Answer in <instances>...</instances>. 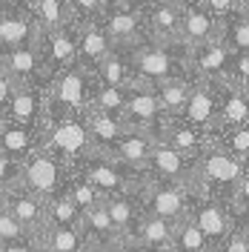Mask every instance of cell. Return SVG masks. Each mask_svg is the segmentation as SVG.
<instances>
[{"label": "cell", "mask_w": 249, "mask_h": 252, "mask_svg": "<svg viewBox=\"0 0 249 252\" xmlns=\"http://www.w3.org/2000/svg\"><path fill=\"white\" fill-rule=\"evenodd\" d=\"M86 252H103V250H86Z\"/></svg>", "instance_id": "cell-54"}, {"label": "cell", "mask_w": 249, "mask_h": 252, "mask_svg": "<svg viewBox=\"0 0 249 252\" xmlns=\"http://www.w3.org/2000/svg\"><path fill=\"white\" fill-rule=\"evenodd\" d=\"M0 252H40V250L31 238H23V241H15V244H3Z\"/></svg>", "instance_id": "cell-47"}, {"label": "cell", "mask_w": 249, "mask_h": 252, "mask_svg": "<svg viewBox=\"0 0 249 252\" xmlns=\"http://www.w3.org/2000/svg\"><path fill=\"white\" fill-rule=\"evenodd\" d=\"M172 238H175V223L166 218H157L152 212H143L135 223V232H132V241L143 244L152 252H169Z\"/></svg>", "instance_id": "cell-27"}, {"label": "cell", "mask_w": 249, "mask_h": 252, "mask_svg": "<svg viewBox=\"0 0 249 252\" xmlns=\"http://www.w3.org/2000/svg\"><path fill=\"white\" fill-rule=\"evenodd\" d=\"M143 6H184L187 0H140Z\"/></svg>", "instance_id": "cell-50"}, {"label": "cell", "mask_w": 249, "mask_h": 252, "mask_svg": "<svg viewBox=\"0 0 249 252\" xmlns=\"http://www.w3.org/2000/svg\"><path fill=\"white\" fill-rule=\"evenodd\" d=\"M72 169H78L103 198H106V195L132 192V189H138L140 181L146 178V175H138V172H132V169H126V166H121L115 158L97 155V152H92L86 160H80L78 166H72Z\"/></svg>", "instance_id": "cell-6"}, {"label": "cell", "mask_w": 249, "mask_h": 252, "mask_svg": "<svg viewBox=\"0 0 249 252\" xmlns=\"http://www.w3.org/2000/svg\"><path fill=\"white\" fill-rule=\"evenodd\" d=\"M189 215L198 223V229L203 232V238L209 241L212 250H218L220 244L229 238V232L235 229V212H232V206H229V201L215 198V195L195 198Z\"/></svg>", "instance_id": "cell-8"}, {"label": "cell", "mask_w": 249, "mask_h": 252, "mask_svg": "<svg viewBox=\"0 0 249 252\" xmlns=\"http://www.w3.org/2000/svg\"><path fill=\"white\" fill-rule=\"evenodd\" d=\"M218 252H249V238L241 232V229H232L229 238L218 247Z\"/></svg>", "instance_id": "cell-45"}, {"label": "cell", "mask_w": 249, "mask_h": 252, "mask_svg": "<svg viewBox=\"0 0 249 252\" xmlns=\"http://www.w3.org/2000/svg\"><path fill=\"white\" fill-rule=\"evenodd\" d=\"M235 229H241V232L249 238V209H244V212H235Z\"/></svg>", "instance_id": "cell-49"}, {"label": "cell", "mask_w": 249, "mask_h": 252, "mask_svg": "<svg viewBox=\"0 0 249 252\" xmlns=\"http://www.w3.org/2000/svg\"><path fill=\"white\" fill-rule=\"evenodd\" d=\"M6 209V195H3V189H0V212Z\"/></svg>", "instance_id": "cell-53"}, {"label": "cell", "mask_w": 249, "mask_h": 252, "mask_svg": "<svg viewBox=\"0 0 249 252\" xmlns=\"http://www.w3.org/2000/svg\"><path fill=\"white\" fill-rule=\"evenodd\" d=\"M232 55L235 52L220 37L203 43V46L189 49V75L192 78H206V80H220L229 69Z\"/></svg>", "instance_id": "cell-18"}, {"label": "cell", "mask_w": 249, "mask_h": 252, "mask_svg": "<svg viewBox=\"0 0 249 252\" xmlns=\"http://www.w3.org/2000/svg\"><path fill=\"white\" fill-rule=\"evenodd\" d=\"M34 46L40 52V63H43L46 78L58 75L69 66H78V23L55 32H40Z\"/></svg>", "instance_id": "cell-9"}, {"label": "cell", "mask_w": 249, "mask_h": 252, "mask_svg": "<svg viewBox=\"0 0 249 252\" xmlns=\"http://www.w3.org/2000/svg\"><path fill=\"white\" fill-rule=\"evenodd\" d=\"M0 72L9 75L12 80H17V83L46 78L37 46H20V49H12V52H3L0 55Z\"/></svg>", "instance_id": "cell-26"}, {"label": "cell", "mask_w": 249, "mask_h": 252, "mask_svg": "<svg viewBox=\"0 0 249 252\" xmlns=\"http://www.w3.org/2000/svg\"><path fill=\"white\" fill-rule=\"evenodd\" d=\"M146 40L152 43H181V6H143Z\"/></svg>", "instance_id": "cell-22"}, {"label": "cell", "mask_w": 249, "mask_h": 252, "mask_svg": "<svg viewBox=\"0 0 249 252\" xmlns=\"http://www.w3.org/2000/svg\"><path fill=\"white\" fill-rule=\"evenodd\" d=\"M40 141L49 152L61 158L66 166H78L80 160L94 152L89 126L83 115H69V118H46L40 126Z\"/></svg>", "instance_id": "cell-3"}, {"label": "cell", "mask_w": 249, "mask_h": 252, "mask_svg": "<svg viewBox=\"0 0 249 252\" xmlns=\"http://www.w3.org/2000/svg\"><path fill=\"white\" fill-rule=\"evenodd\" d=\"M209 241L203 238L198 229V223L192 220V215L181 218L175 223V238H172V252H209Z\"/></svg>", "instance_id": "cell-33"}, {"label": "cell", "mask_w": 249, "mask_h": 252, "mask_svg": "<svg viewBox=\"0 0 249 252\" xmlns=\"http://www.w3.org/2000/svg\"><path fill=\"white\" fill-rule=\"evenodd\" d=\"M181 121L201 132H215L218 126V80L192 78V92H189L187 109Z\"/></svg>", "instance_id": "cell-13"}, {"label": "cell", "mask_w": 249, "mask_h": 252, "mask_svg": "<svg viewBox=\"0 0 249 252\" xmlns=\"http://www.w3.org/2000/svg\"><path fill=\"white\" fill-rule=\"evenodd\" d=\"M220 40L232 52H249V17L229 15L220 20Z\"/></svg>", "instance_id": "cell-37"}, {"label": "cell", "mask_w": 249, "mask_h": 252, "mask_svg": "<svg viewBox=\"0 0 249 252\" xmlns=\"http://www.w3.org/2000/svg\"><path fill=\"white\" fill-rule=\"evenodd\" d=\"M247 166H249V163H247Z\"/></svg>", "instance_id": "cell-56"}, {"label": "cell", "mask_w": 249, "mask_h": 252, "mask_svg": "<svg viewBox=\"0 0 249 252\" xmlns=\"http://www.w3.org/2000/svg\"><path fill=\"white\" fill-rule=\"evenodd\" d=\"M3 195H6V212L29 232V238H37L49 226L46 223V201L43 198H37L34 192H29L20 184L9 187Z\"/></svg>", "instance_id": "cell-15"}, {"label": "cell", "mask_w": 249, "mask_h": 252, "mask_svg": "<svg viewBox=\"0 0 249 252\" xmlns=\"http://www.w3.org/2000/svg\"><path fill=\"white\" fill-rule=\"evenodd\" d=\"M69 172H72V166H66L55 152H49L46 146H37L31 155L20 160V187H26L37 198L49 201L66 189Z\"/></svg>", "instance_id": "cell-4"}, {"label": "cell", "mask_w": 249, "mask_h": 252, "mask_svg": "<svg viewBox=\"0 0 249 252\" xmlns=\"http://www.w3.org/2000/svg\"><path fill=\"white\" fill-rule=\"evenodd\" d=\"M152 146H155V138L149 132H140V129H126L121 135V141L115 143L112 155L121 166L132 169L138 175H146V166H149V155H152Z\"/></svg>", "instance_id": "cell-20"}, {"label": "cell", "mask_w": 249, "mask_h": 252, "mask_svg": "<svg viewBox=\"0 0 249 252\" xmlns=\"http://www.w3.org/2000/svg\"><path fill=\"white\" fill-rule=\"evenodd\" d=\"M72 12H75V20L83 23V20H100V15L109 9V0H69Z\"/></svg>", "instance_id": "cell-40"}, {"label": "cell", "mask_w": 249, "mask_h": 252, "mask_svg": "<svg viewBox=\"0 0 249 252\" xmlns=\"http://www.w3.org/2000/svg\"><path fill=\"white\" fill-rule=\"evenodd\" d=\"M146 175L155 178V181H166V184H181L189 187L192 178H195V160L187 155H181L178 149H172L169 143L155 141L152 146V155H149V166Z\"/></svg>", "instance_id": "cell-14"}, {"label": "cell", "mask_w": 249, "mask_h": 252, "mask_svg": "<svg viewBox=\"0 0 249 252\" xmlns=\"http://www.w3.org/2000/svg\"><path fill=\"white\" fill-rule=\"evenodd\" d=\"M212 135H215V143L223 152L238 158L241 163H249V124L235 126V129H220V132H212Z\"/></svg>", "instance_id": "cell-35"}, {"label": "cell", "mask_w": 249, "mask_h": 252, "mask_svg": "<svg viewBox=\"0 0 249 252\" xmlns=\"http://www.w3.org/2000/svg\"><path fill=\"white\" fill-rule=\"evenodd\" d=\"M40 252H86L89 241L83 235L80 223L72 226H46L37 238H31Z\"/></svg>", "instance_id": "cell-29"}, {"label": "cell", "mask_w": 249, "mask_h": 252, "mask_svg": "<svg viewBox=\"0 0 249 252\" xmlns=\"http://www.w3.org/2000/svg\"><path fill=\"white\" fill-rule=\"evenodd\" d=\"M20 184V160L0 152V189L6 192L9 187Z\"/></svg>", "instance_id": "cell-42"}, {"label": "cell", "mask_w": 249, "mask_h": 252, "mask_svg": "<svg viewBox=\"0 0 249 252\" xmlns=\"http://www.w3.org/2000/svg\"><path fill=\"white\" fill-rule=\"evenodd\" d=\"M100 26L106 29L115 49H132L146 40V23H143V3L135 6H109L100 15Z\"/></svg>", "instance_id": "cell-10"}, {"label": "cell", "mask_w": 249, "mask_h": 252, "mask_svg": "<svg viewBox=\"0 0 249 252\" xmlns=\"http://www.w3.org/2000/svg\"><path fill=\"white\" fill-rule=\"evenodd\" d=\"M140 0H109V6H135Z\"/></svg>", "instance_id": "cell-51"}, {"label": "cell", "mask_w": 249, "mask_h": 252, "mask_svg": "<svg viewBox=\"0 0 249 252\" xmlns=\"http://www.w3.org/2000/svg\"><path fill=\"white\" fill-rule=\"evenodd\" d=\"M29 12H31V17H34V23H37L40 32H55V29L78 23L72 6H69V0H31Z\"/></svg>", "instance_id": "cell-30"}, {"label": "cell", "mask_w": 249, "mask_h": 252, "mask_svg": "<svg viewBox=\"0 0 249 252\" xmlns=\"http://www.w3.org/2000/svg\"><path fill=\"white\" fill-rule=\"evenodd\" d=\"M115 46H112L106 29L100 26V20H83L78 23V66L94 72L103 58H109Z\"/></svg>", "instance_id": "cell-19"}, {"label": "cell", "mask_w": 249, "mask_h": 252, "mask_svg": "<svg viewBox=\"0 0 249 252\" xmlns=\"http://www.w3.org/2000/svg\"><path fill=\"white\" fill-rule=\"evenodd\" d=\"M157 141L169 143L172 149H178L181 155L195 160L203 149L215 146V135L212 132H201V129L189 126L187 121H181V118H166L163 126H160V132H157Z\"/></svg>", "instance_id": "cell-17"}, {"label": "cell", "mask_w": 249, "mask_h": 252, "mask_svg": "<svg viewBox=\"0 0 249 252\" xmlns=\"http://www.w3.org/2000/svg\"><path fill=\"white\" fill-rule=\"evenodd\" d=\"M215 37H220V17L212 15L201 0H187L181 6V43L195 49Z\"/></svg>", "instance_id": "cell-16"}, {"label": "cell", "mask_w": 249, "mask_h": 252, "mask_svg": "<svg viewBox=\"0 0 249 252\" xmlns=\"http://www.w3.org/2000/svg\"><path fill=\"white\" fill-rule=\"evenodd\" d=\"M124 52L126 63H129V72L132 80L140 83H163L169 78H192L189 75V46L184 43H152V40H143L132 49H121Z\"/></svg>", "instance_id": "cell-1"}, {"label": "cell", "mask_w": 249, "mask_h": 252, "mask_svg": "<svg viewBox=\"0 0 249 252\" xmlns=\"http://www.w3.org/2000/svg\"><path fill=\"white\" fill-rule=\"evenodd\" d=\"M69 198H72V204L78 206V212H86V209H92L94 204H100L103 201V195L97 192V189L78 172V169H72L69 172V181H66V189H63Z\"/></svg>", "instance_id": "cell-34"}, {"label": "cell", "mask_w": 249, "mask_h": 252, "mask_svg": "<svg viewBox=\"0 0 249 252\" xmlns=\"http://www.w3.org/2000/svg\"><path fill=\"white\" fill-rule=\"evenodd\" d=\"M23 238H29V232L17 223L6 209L0 212V247L3 244H15V241H23Z\"/></svg>", "instance_id": "cell-41"}, {"label": "cell", "mask_w": 249, "mask_h": 252, "mask_svg": "<svg viewBox=\"0 0 249 252\" xmlns=\"http://www.w3.org/2000/svg\"><path fill=\"white\" fill-rule=\"evenodd\" d=\"M249 124V89L235 86L229 80H218V126L220 129H235V126Z\"/></svg>", "instance_id": "cell-21"}, {"label": "cell", "mask_w": 249, "mask_h": 252, "mask_svg": "<svg viewBox=\"0 0 249 252\" xmlns=\"http://www.w3.org/2000/svg\"><path fill=\"white\" fill-rule=\"evenodd\" d=\"M138 198L143 212H152L157 218H166L172 223H178L181 218H187L192 209V195L187 187L181 184H166V181H155V178H143L138 187Z\"/></svg>", "instance_id": "cell-5"}, {"label": "cell", "mask_w": 249, "mask_h": 252, "mask_svg": "<svg viewBox=\"0 0 249 252\" xmlns=\"http://www.w3.org/2000/svg\"><path fill=\"white\" fill-rule=\"evenodd\" d=\"M126 103V89L121 86H106V83H97L94 80V89H92V106L89 109H97L103 115H112V118H121Z\"/></svg>", "instance_id": "cell-36"}, {"label": "cell", "mask_w": 249, "mask_h": 252, "mask_svg": "<svg viewBox=\"0 0 249 252\" xmlns=\"http://www.w3.org/2000/svg\"><path fill=\"white\" fill-rule=\"evenodd\" d=\"M201 3L215 17H220V20H223V17H229V15H235V12H238V6H241V0H201Z\"/></svg>", "instance_id": "cell-44"}, {"label": "cell", "mask_w": 249, "mask_h": 252, "mask_svg": "<svg viewBox=\"0 0 249 252\" xmlns=\"http://www.w3.org/2000/svg\"><path fill=\"white\" fill-rule=\"evenodd\" d=\"M0 3H9V6H29L31 0H0Z\"/></svg>", "instance_id": "cell-52"}, {"label": "cell", "mask_w": 249, "mask_h": 252, "mask_svg": "<svg viewBox=\"0 0 249 252\" xmlns=\"http://www.w3.org/2000/svg\"><path fill=\"white\" fill-rule=\"evenodd\" d=\"M0 118L23 126H43V121H46V78L17 83L15 94Z\"/></svg>", "instance_id": "cell-11"}, {"label": "cell", "mask_w": 249, "mask_h": 252, "mask_svg": "<svg viewBox=\"0 0 249 252\" xmlns=\"http://www.w3.org/2000/svg\"><path fill=\"white\" fill-rule=\"evenodd\" d=\"M103 206H106V215H109L112 226L118 229V235L129 241L132 232H135V223L143 215V206H140L138 189L132 192H121V195H106L103 198Z\"/></svg>", "instance_id": "cell-24"}, {"label": "cell", "mask_w": 249, "mask_h": 252, "mask_svg": "<svg viewBox=\"0 0 249 252\" xmlns=\"http://www.w3.org/2000/svg\"><path fill=\"white\" fill-rule=\"evenodd\" d=\"M40 29L31 17L29 6H9L0 3V55L20 46H34Z\"/></svg>", "instance_id": "cell-12"}, {"label": "cell", "mask_w": 249, "mask_h": 252, "mask_svg": "<svg viewBox=\"0 0 249 252\" xmlns=\"http://www.w3.org/2000/svg\"><path fill=\"white\" fill-rule=\"evenodd\" d=\"M86 126H89V138H92V146L97 155H112L115 143L121 141V135L126 132V126L121 118H112V115H103L97 109H89L86 115Z\"/></svg>", "instance_id": "cell-28"}, {"label": "cell", "mask_w": 249, "mask_h": 252, "mask_svg": "<svg viewBox=\"0 0 249 252\" xmlns=\"http://www.w3.org/2000/svg\"><path fill=\"white\" fill-rule=\"evenodd\" d=\"M80 229H83V235L89 241V250L115 252V247L124 241V238L118 235V229L112 226L103 201L94 204L92 209H86V212H80Z\"/></svg>", "instance_id": "cell-23"}, {"label": "cell", "mask_w": 249, "mask_h": 252, "mask_svg": "<svg viewBox=\"0 0 249 252\" xmlns=\"http://www.w3.org/2000/svg\"><path fill=\"white\" fill-rule=\"evenodd\" d=\"M37 146H43L40 126H23V124H12V121L0 118V152L3 155L15 158V160H23Z\"/></svg>", "instance_id": "cell-25"}, {"label": "cell", "mask_w": 249, "mask_h": 252, "mask_svg": "<svg viewBox=\"0 0 249 252\" xmlns=\"http://www.w3.org/2000/svg\"><path fill=\"white\" fill-rule=\"evenodd\" d=\"M223 80L249 89V52H235L232 61H229V69H226V75H223Z\"/></svg>", "instance_id": "cell-39"}, {"label": "cell", "mask_w": 249, "mask_h": 252, "mask_svg": "<svg viewBox=\"0 0 249 252\" xmlns=\"http://www.w3.org/2000/svg\"><path fill=\"white\" fill-rule=\"evenodd\" d=\"M169 252H172V250H169Z\"/></svg>", "instance_id": "cell-57"}, {"label": "cell", "mask_w": 249, "mask_h": 252, "mask_svg": "<svg viewBox=\"0 0 249 252\" xmlns=\"http://www.w3.org/2000/svg\"><path fill=\"white\" fill-rule=\"evenodd\" d=\"M229 206H232V212H244V209H249V166L244 169V175H241L238 184H235L232 198H229Z\"/></svg>", "instance_id": "cell-43"}, {"label": "cell", "mask_w": 249, "mask_h": 252, "mask_svg": "<svg viewBox=\"0 0 249 252\" xmlns=\"http://www.w3.org/2000/svg\"><path fill=\"white\" fill-rule=\"evenodd\" d=\"M209 252H218V250H209Z\"/></svg>", "instance_id": "cell-55"}, {"label": "cell", "mask_w": 249, "mask_h": 252, "mask_svg": "<svg viewBox=\"0 0 249 252\" xmlns=\"http://www.w3.org/2000/svg\"><path fill=\"white\" fill-rule=\"evenodd\" d=\"M94 72L83 66H69L46 78V118L86 115L92 106Z\"/></svg>", "instance_id": "cell-2"}, {"label": "cell", "mask_w": 249, "mask_h": 252, "mask_svg": "<svg viewBox=\"0 0 249 252\" xmlns=\"http://www.w3.org/2000/svg\"><path fill=\"white\" fill-rule=\"evenodd\" d=\"M169 115H163L160 109V100L155 94V86L149 83H140V80H132V86L126 89V103L124 112H121V121H124L126 129H140V132H149L157 141V132Z\"/></svg>", "instance_id": "cell-7"}, {"label": "cell", "mask_w": 249, "mask_h": 252, "mask_svg": "<svg viewBox=\"0 0 249 252\" xmlns=\"http://www.w3.org/2000/svg\"><path fill=\"white\" fill-rule=\"evenodd\" d=\"M189 92H192V78H169L163 83H155V94L160 100V109L169 118H181L184 115Z\"/></svg>", "instance_id": "cell-31"}, {"label": "cell", "mask_w": 249, "mask_h": 252, "mask_svg": "<svg viewBox=\"0 0 249 252\" xmlns=\"http://www.w3.org/2000/svg\"><path fill=\"white\" fill-rule=\"evenodd\" d=\"M115 252H152V250H146L143 244H138V241L129 238V241H121V244L115 247Z\"/></svg>", "instance_id": "cell-48"}, {"label": "cell", "mask_w": 249, "mask_h": 252, "mask_svg": "<svg viewBox=\"0 0 249 252\" xmlns=\"http://www.w3.org/2000/svg\"><path fill=\"white\" fill-rule=\"evenodd\" d=\"M15 89H17V80H12L9 75H3V72H0V115H3L6 106H9V100H12Z\"/></svg>", "instance_id": "cell-46"}, {"label": "cell", "mask_w": 249, "mask_h": 252, "mask_svg": "<svg viewBox=\"0 0 249 252\" xmlns=\"http://www.w3.org/2000/svg\"><path fill=\"white\" fill-rule=\"evenodd\" d=\"M46 223L49 226H72V223H80V212L78 206L72 204V198L61 192L55 198L46 201Z\"/></svg>", "instance_id": "cell-38"}, {"label": "cell", "mask_w": 249, "mask_h": 252, "mask_svg": "<svg viewBox=\"0 0 249 252\" xmlns=\"http://www.w3.org/2000/svg\"><path fill=\"white\" fill-rule=\"evenodd\" d=\"M94 80L106 83V86H121V89L132 86V72H129V63H126L121 49H115L109 58L100 61V66L94 69Z\"/></svg>", "instance_id": "cell-32"}]
</instances>
